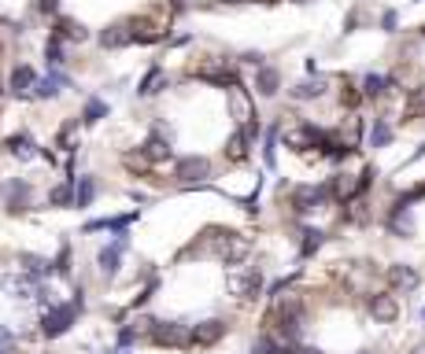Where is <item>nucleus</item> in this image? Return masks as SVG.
<instances>
[{
    "instance_id": "1",
    "label": "nucleus",
    "mask_w": 425,
    "mask_h": 354,
    "mask_svg": "<svg viewBox=\"0 0 425 354\" xmlns=\"http://www.w3.org/2000/svg\"><path fill=\"white\" fill-rule=\"evenodd\" d=\"M148 343H156V347H189L193 343V328L181 325V321H152V328L144 332Z\"/></svg>"
},
{
    "instance_id": "2",
    "label": "nucleus",
    "mask_w": 425,
    "mask_h": 354,
    "mask_svg": "<svg viewBox=\"0 0 425 354\" xmlns=\"http://www.w3.org/2000/svg\"><path fill=\"white\" fill-rule=\"evenodd\" d=\"M81 314V299H71L67 306H56V310H49L45 314V336L49 340H56V336H63V332H71L74 328V318Z\"/></svg>"
},
{
    "instance_id": "3",
    "label": "nucleus",
    "mask_w": 425,
    "mask_h": 354,
    "mask_svg": "<svg viewBox=\"0 0 425 354\" xmlns=\"http://www.w3.org/2000/svg\"><path fill=\"white\" fill-rule=\"evenodd\" d=\"M385 226L392 236H403V240H411L418 233V221H414V207L411 203H403V199H396V203L389 207V218H385Z\"/></svg>"
},
{
    "instance_id": "4",
    "label": "nucleus",
    "mask_w": 425,
    "mask_h": 354,
    "mask_svg": "<svg viewBox=\"0 0 425 354\" xmlns=\"http://www.w3.org/2000/svg\"><path fill=\"white\" fill-rule=\"evenodd\" d=\"M326 199H333L326 185H300L292 192V211L296 214H311L318 207H326Z\"/></svg>"
},
{
    "instance_id": "5",
    "label": "nucleus",
    "mask_w": 425,
    "mask_h": 354,
    "mask_svg": "<svg viewBox=\"0 0 425 354\" xmlns=\"http://www.w3.org/2000/svg\"><path fill=\"white\" fill-rule=\"evenodd\" d=\"M359 93H363V100H385L389 93H396V81H392V74L370 71L359 78Z\"/></svg>"
},
{
    "instance_id": "6",
    "label": "nucleus",
    "mask_w": 425,
    "mask_h": 354,
    "mask_svg": "<svg viewBox=\"0 0 425 354\" xmlns=\"http://www.w3.org/2000/svg\"><path fill=\"white\" fill-rule=\"evenodd\" d=\"M126 248H130V240H126V233H119V236H115V243H108V248H104V251L96 255V266H100V273L108 277V280L119 273V266H122V251H126Z\"/></svg>"
},
{
    "instance_id": "7",
    "label": "nucleus",
    "mask_w": 425,
    "mask_h": 354,
    "mask_svg": "<svg viewBox=\"0 0 425 354\" xmlns=\"http://www.w3.org/2000/svg\"><path fill=\"white\" fill-rule=\"evenodd\" d=\"M366 310L374 314V321L389 325V321H396V318H399V299H396L392 292H377V295H370V299H366Z\"/></svg>"
},
{
    "instance_id": "8",
    "label": "nucleus",
    "mask_w": 425,
    "mask_h": 354,
    "mask_svg": "<svg viewBox=\"0 0 425 354\" xmlns=\"http://www.w3.org/2000/svg\"><path fill=\"white\" fill-rule=\"evenodd\" d=\"M204 177H211V159H204V155H181L178 181H204Z\"/></svg>"
},
{
    "instance_id": "9",
    "label": "nucleus",
    "mask_w": 425,
    "mask_h": 354,
    "mask_svg": "<svg viewBox=\"0 0 425 354\" xmlns=\"http://www.w3.org/2000/svg\"><path fill=\"white\" fill-rule=\"evenodd\" d=\"M137 41V30H134V19L126 22H115V26H108L100 34V44L104 49H122V44H134Z\"/></svg>"
},
{
    "instance_id": "10",
    "label": "nucleus",
    "mask_w": 425,
    "mask_h": 354,
    "mask_svg": "<svg viewBox=\"0 0 425 354\" xmlns=\"http://www.w3.org/2000/svg\"><path fill=\"white\" fill-rule=\"evenodd\" d=\"M329 78H322V74H314V78H304V81H296L292 85V100H322L326 93H329Z\"/></svg>"
},
{
    "instance_id": "11",
    "label": "nucleus",
    "mask_w": 425,
    "mask_h": 354,
    "mask_svg": "<svg viewBox=\"0 0 425 354\" xmlns=\"http://www.w3.org/2000/svg\"><path fill=\"white\" fill-rule=\"evenodd\" d=\"M4 207L11 211V214H23L26 207H30V185L26 181H4Z\"/></svg>"
},
{
    "instance_id": "12",
    "label": "nucleus",
    "mask_w": 425,
    "mask_h": 354,
    "mask_svg": "<svg viewBox=\"0 0 425 354\" xmlns=\"http://www.w3.org/2000/svg\"><path fill=\"white\" fill-rule=\"evenodd\" d=\"M389 284L396 288V292H403V295H407V292H414V288L421 284V273L414 270V266H389Z\"/></svg>"
},
{
    "instance_id": "13",
    "label": "nucleus",
    "mask_w": 425,
    "mask_h": 354,
    "mask_svg": "<svg viewBox=\"0 0 425 354\" xmlns=\"http://www.w3.org/2000/svg\"><path fill=\"white\" fill-rule=\"evenodd\" d=\"M255 88H259V96H278L281 93V71L263 63L259 71H255Z\"/></svg>"
},
{
    "instance_id": "14",
    "label": "nucleus",
    "mask_w": 425,
    "mask_h": 354,
    "mask_svg": "<svg viewBox=\"0 0 425 354\" xmlns=\"http://www.w3.org/2000/svg\"><path fill=\"white\" fill-rule=\"evenodd\" d=\"M233 288H237L241 299H255V295H259V288H263V273L255 270V266H244L241 277L233 280Z\"/></svg>"
},
{
    "instance_id": "15",
    "label": "nucleus",
    "mask_w": 425,
    "mask_h": 354,
    "mask_svg": "<svg viewBox=\"0 0 425 354\" xmlns=\"http://www.w3.org/2000/svg\"><path fill=\"white\" fill-rule=\"evenodd\" d=\"M226 336V321H219V318H211V321H200L196 328H193V343H200V347H211V343H219Z\"/></svg>"
},
{
    "instance_id": "16",
    "label": "nucleus",
    "mask_w": 425,
    "mask_h": 354,
    "mask_svg": "<svg viewBox=\"0 0 425 354\" xmlns=\"http://www.w3.org/2000/svg\"><path fill=\"white\" fill-rule=\"evenodd\" d=\"M34 85H37V74H34V66H30V63H19L15 71H11V78H8V88H11L15 96H26Z\"/></svg>"
},
{
    "instance_id": "17",
    "label": "nucleus",
    "mask_w": 425,
    "mask_h": 354,
    "mask_svg": "<svg viewBox=\"0 0 425 354\" xmlns=\"http://www.w3.org/2000/svg\"><path fill=\"white\" fill-rule=\"evenodd\" d=\"M67 85H71V78H67V74L52 71V74H45V78H41V81L34 85V96H37V100H52V96L59 93V88H67Z\"/></svg>"
},
{
    "instance_id": "18",
    "label": "nucleus",
    "mask_w": 425,
    "mask_h": 354,
    "mask_svg": "<svg viewBox=\"0 0 425 354\" xmlns=\"http://www.w3.org/2000/svg\"><path fill=\"white\" fill-rule=\"evenodd\" d=\"M226 155H229L233 163H244L248 155H251V141H248V133H244V129H237V133L229 137V144H226Z\"/></svg>"
},
{
    "instance_id": "19",
    "label": "nucleus",
    "mask_w": 425,
    "mask_h": 354,
    "mask_svg": "<svg viewBox=\"0 0 425 354\" xmlns=\"http://www.w3.org/2000/svg\"><path fill=\"white\" fill-rule=\"evenodd\" d=\"M392 137H396L392 122L389 118H374V126H370V148H389Z\"/></svg>"
},
{
    "instance_id": "20",
    "label": "nucleus",
    "mask_w": 425,
    "mask_h": 354,
    "mask_svg": "<svg viewBox=\"0 0 425 354\" xmlns=\"http://www.w3.org/2000/svg\"><path fill=\"white\" fill-rule=\"evenodd\" d=\"M278 137H281V122H274V126L266 129V137H263V159H266L270 170L278 166Z\"/></svg>"
},
{
    "instance_id": "21",
    "label": "nucleus",
    "mask_w": 425,
    "mask_h": 354,
    "mask_svg": "<svg viewBox=\"0 0 425 354\" xmlns=\"http://www.w3.org/2000/svg\"><path fill=\"white\" fill-rule=\"evenodd\" d=\"M4 148H8L11 155H19V159H34V155H37V144L26 137V133H15V137H8Z\"/></svg>"
},
{
    "instance_id": "22",
    "label": "nucleus",
    "mask_w": 425,
    "mask_h": 354,
    "mask_svg": "<svg viewBox=\"0 0 425 354\" xmlns=\"http://www.w3.org/2000/svg\"><path fill=\"white\" fill-rule=\"evenodd\" d=\"M163 88H166V74H163V66H152V71L144 74V81H141L137 93H141V96H156V93H163Z\"/></svg>"
},
{
    "instance_id": "23",
    "label": "nucleus",
    "mask_w": 425,
    "mask_h": 354,
    "mask_svg": "<svg viewBox=\"0 0 425 354\" xmlns=\"http://www.w3.org/2000/svg\"><path fill=\"white\" fill-rule=\"evenodd\" d=\"M141 155L148 163H163V159H170V141H163V137H152L144 148H141Z\"/></svg>"
},
{
    "instance_id": "24",
    "label": "nucleus",
    "mask_w": 425,
    "mask_h": 354,
    "mask_svg": "<svg viewBox=\"0 0 425 354\" xmlns=\"http://www.w3.org/2000/svg\"><path fill=\"white\" fill-rule=\"evenodd\" d=\"M56 37H63V41H85L89 34H85V26H81V22H74V19H59Z\"/></svg>"
},
{
    "instance_id": "25",
    "label": "nucleus",
    "mask_w": 425,
    "mask_h": 354,
    "mask_svg": "<svg viewBox=\"0 0 425 354\" xmlns=\"http://www.w3.org/2000/svg\"><path fill=\"white\" fill-rule=\"evenodd\" d=\"M322 243H326V233L322 229H304V240H300V255L304 258H311L318 248H322Z\"/></svg>"
},
{
    "instance_id": "26",
    "label": "nucleus",
    "mask_w": 425,
    "mask_h": 354,
    "mask_svg": "<svg viewBox=\"0 0 425 354\" xmlns=\"http://www.w3.org/2000/svg\"><path fill=\"white\" fill-rule=\"evenodd\" d=\"M93 196H96V181H93V177H81V181H78V196H74V207H89Z\"/></svg>"
},
{
    "instance_id": "27",
    "label": "nucleus",
    "mask_w": 425,
    "mask_h": 354,
    "mask_svg": "<svg viewBox=\"0 0 425 354\" xmlns=\"http://www.w3.org/2000/svg\"><path fill=\"white\" fill-rule=\"evenodd\" d=\"M71 185H74V177H67L63 185H56V188H52V196H49V203H52V207H67V203H74Z\"/></svg>"
},
{
    "instance_id": "28",
    "label": "nucleus",
    "mask_w": 425,
    "mask_h": 354,
    "mask_svg": "<svg viewBox=\"0 0 425 354\" xmlns=\"http://www.w3.org/2000/svg\"><path fill=\"white\" fill-rule=\"evenodd\" d=\"M23 262H26V273H30V277H45V273L52 270V262L41 258V255H23Z\"/></svg>"
},
{
    "instance_id": "29",
    "label": "nucleus",
    "mask_w": 425,
    "mask_h": 354,
    "mask_svg": "<svg viewBox=\"0 0 425 354\" xmlns=\"http://www.w3.org/2000/svg\"><path fill=\"white\" fill-rule=\"evenodd\" d=\"M45 59H49L52 71H59V63H63V37H56V34H52L49 49H45Z\"/></svg>"
},
{
    "instance_id": "30",
    "label": "nucleus",
    "mask_w": 425,
    "mask_h": 354,
    "mask_svg": "<svg viewBox=\"0 0 425 354\" xmlns=\"http://www.w3.org/2000/svg\"><path fill=\"white\" fill-rule=\"evenodd\" d=\"M104 115H108V103H104L100 96H93L89 103H85V122H100Z\"/></svg>"
},
{
    "instance_id": "31",
    "label": "nucleus",
    "mask_w": 425,
    "mask_h": 354,
    "mask_svg": "<svg viewBox=\"0 0 425 354\" xmlns=\"http://www.w3.org/2000/svg\"><path fill=\"white\" fill-rule=\"evenodd\" d=\"M396 26H399V11H381V30H389V34H396Z\"/></svg>"
},
{
    "instance_id": "32",
    "label": "nucleus",
    "mask_w": 425,
    "mask_h": 354,
    "mask_svg": "<svg viewBox=\"0 0 425 354\" xmlns=\"http://www.w3.org/2000/svg\"><path fill=\"white\" fill-rule=\"evenodd\" d=\"M241 63H244V66H255V71H259V66L266 63V56H263V52H241Z\"/></svg>"
},
{
    "instance_id": "33",
    "label": "nucleus",
    "mask_w": 425,
    "mask_h": 354,
    "mask_svg": "<svg viewBox=\"0 0 425 354\" xmlns=\"http://www.w3.org/2000/svg\"><path fill=\"white\" fill-rule=\"evenodd\" d=\"M11 343H15V332H11L8 325H0V350H8Z\"/></svg>"
},
{
    "instance_id": "34",
    "label": "nucleus",
    "mask_w": 425,
    "mask_h": 354,
    "mask_svg": "<svg viewBox=\"0 0 425 354\" xmlns=\"http://www.w3.org/2000/svg\"><path fill=\"white\" fill-rule=\"evenodd\" d=\"M56 8H59V0H37V11L41 15H56Z\"/></svg>"
},
{
    "instance_id": "35",
    "label": "nucleus",
    "mask_w": 425,
    "mask_h": 354,
    "mask_svg": "<svg viewBox=\"0 0 425 354\" xmlns=\"http://www.w3.org/2000/svg\"><path fill=\"white\" fill-rule=\"evenodd\" d=\"M418 41H425V26H418Z\"/></svg>"
},
{
    "instance_id": "36",
    "label": "nucleus",
    "mask_w": 425,
    "mask_h": 354,
    "mask_svg": "<svg viewBox=\"0 0 425 354\" xmlns=\"http://www.w3.org/2000/svg\"><path fill=\"white\" fill-rule=\"evenodd\" d=\"M111 354H130V350H122V347H115V350H111Z\"/></svg>"
},
{
    "instance_id": "37",
    "label": "nucleus",
    "mask_w": 425,
    "mask_h": 354,
    "mask_svg": "<svg viewBox=\"0 0 425 354\" xmlns=\"http://www.w3.org/2000/svg\"><path fill=\"white\" fill-rule=\"evenodd\" d=\"M421 321H425V310H421Z\"/></svg>"
},
{
    "instance_id": "38",
    "label": "nucleus",
    "mask_w": 425,
    "mask_h": 354,
    "mask_svg": "<svg viewBox=\"0 0 425 354\" xmlns=\"http://www.w3.org/2000/svg\"><path fill=\"white\" fill-rule=\"evenodd\" d=\"M0 354H8V350H0Z\"/></svg>"
}]
</instances>
